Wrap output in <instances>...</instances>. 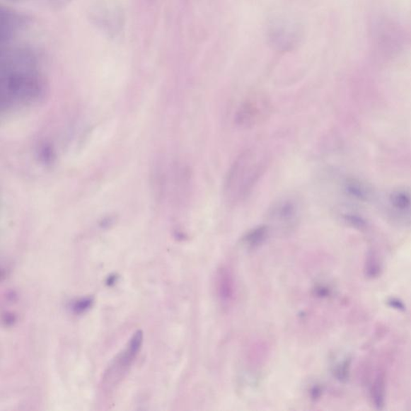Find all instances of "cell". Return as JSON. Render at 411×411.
<instances>
[{
  "mask_svg": "<svg viewBox=\"0 0 411 411\" xmlns=\"http://www.w3.org/2000/svg\"><path fill=\"white\" fill-rule=\"evenodd\" d=\"M301 207L298 202L286 197L274 202L269 211L267 218L271 223L284 228H293L299 220Z\"/></svg>",
  "mask_w": 411,
  "mask_h": 411,
  "instance_id": "obj_4",
  "label": "cell"
},
{
  "mask_svg": "<svg viewBox=\"0 0 411 411\" xmlns=\"http://www.w3.org/2000/svg\"><path fill=\"white\" fill-rule=\"evenodd\" d=\"M115 282V277H110L108 283L110 285Z\"/></svg>",
  "mask_w": 411,
  "mask_h": 411,
  "instance_id": "obj_12",
  "label": "cell"
},
{
  "mask_svg": "<svg viewBox=\"0 0 411 411\" xmlns=\"http://www.w3.org/2000/svg\"><path fill=\"white\" fill-rule=\"evenodd\" d=\"M28 25L27 18L13 10L1 9V40L8 42Z\"/></svg>",
  "mask_w": 411,
  "mask_h": 411,
  "instance_id": "obj_6",
  "label": "cell"
},
{
  "mask_svg": "<svg viewBox=\"0 0 411 411\" xmlns=\"http://www.w3.org/2000/svg\"><path fill=\"white\" fill-rule=\"evenodd\" d=\"M267 169L264 154L248 149L238 156L226 175L223 193L230 206L239 205L253 192Z\"/></svg>",
  "mask_w": 411,
  "mask_h": 411,
  "instance_id": "obj_2",
  "label": "cell"
},
{
  "mask_svg": "<svg viewBox=\"0 0 411 411\" xmlns=\"http://www.w3.org/2000/svg\"><path fill=\"white\" fill-rule=\"evenodd\" d=\"M93 298L87 297L76 301L74 306V311L76 313H82L88 311L93 305Z\"/></svg>",
  "mask_w": 411,
  "mask_h": 411,
  "instance_id": "obj_10",
  "label": "cell"
},
{
  "mask_svg": "<svg viewBox=\"0 0 411 411\" xmlns=\"http://www.w3.org/2000/svg\"><path fill=\"white\" fill-rule=\"evenodd\" d=\"M47 84L38 69L37 54L27 47L2 52L0 62V93L7 109L33 104L43 98Z\"/></svg>",
  "mask_w": 411,
  "mask_h": 411,
  "instance_id": "obj_1",
  "label": "cell"
},
{
  "mask_svg": "<svg viewBox=\"0 0 411 411\" xmlns=\"http://www.w3.org/2000/svg\"><path fill=\"white\" fill-rule=\"evenodd\" d=\"M233 279L227 271H223L219 276V291L220 296L224 300H228L233 295L234 286Z\"/></svg>",
  "mask_w": 411,
  "mask_h": 411,
  "instance_id": "obj_8",
  "label": "cell"
},
{
  "mask_svg": "<svg viewBox=\"0 0 411 411\" xmlns=\"http://www.w3.org/2000/svg\"><path fill=\"white\" fill-rule=\"evenodd\" d=\"M272 105L265 94L250 95L237 109L235 123L241 129H249L265 123L272 115Z\"/></svg>",
  "mask_w": 411,
  "mask_h": 411,
  "instance_id": "obj_3",
  "label": "cell"
},
{
  "mask_svg": "<svg viewBox=\"0 0 411 411\" xmlns=\"http://www.w3.org/2000/svg\"><path fill=\"white\" fill-rule=\"evenodd\" d=\"M389 303L391 307L397 308L398 311H404L405 307L403 303L398 300L391 299L389 301Z\"/></svg>",
  "mask_w": 411,
  "mask_h": 411,
  "instance_id": "obj_11",
  "label": "cell"
},
{
  "mask_svg": "<svg viewBox=\"0 0 411 411\" xmlns=\"http://www.w3.org/2000/svg\"><path fill=\"white\" fill-rule=\"evenodd\" d=\"M378 52L383 55H395L404 45V37L400 29L389 23L379 25L376 33Z\"/></svg>",
  "mask_w": 411,
  "mask_h": 411,
  "instance_id": "obj_5",
  "label": "cell"
},
{
  "mask_svg": "<svg viewBox=\"0 0 411 411\" xmlns=\"http://www.w3.org/2000/svg\"><path fill=\"white\" fill-rule=\"evenodd\" d=\"M381 271V265L379 261L374 255L369 256L366 263V275L369 277H377Z\"/></svg>",
  "mask_w": 411,
  "mask_h": 411,
  "instance_id": "obj_9",
  "label": "cell"
},
{
  "mask_svg": "<svg viewBox=\"0 0 411 411\" xmlns=\"http://www.w3.org/2000/svg\"><path fill=\"white\" fill-rule=\"evenodd\" d=\"M386 383L383 373L378 374L371 388V398L374 406L378 409H383L385 403Z\"/></svg>",
  "mask_w": 411,
  "mask_h": 411,
  "instance_id": "obj_7",
  "label": "cell"
}]
</instances>
